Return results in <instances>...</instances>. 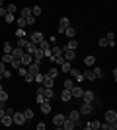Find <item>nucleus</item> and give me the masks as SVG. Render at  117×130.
Returning a JSON list of instances; mask_svg holds the SVG:
<instances>
[{"label":"nucleus","mask_w":117,"mask_h":130,"mask_svg":"<svg viewBox=\"0 0 117 130\" xmlns=\"http://www.w3.org/2000/svg\"><path fill=\"white\" fill-rule=\"evenodd\" d=\"M28 39H29V41H31V43L39 45V43H41V41H43V39H45V35H43V33H41V31H31V33H29V35H28Z\"/></svg>","instance_id":"f257e3e1"},{"label":"nucleus","mask_w":117,"mask_h":130,"mask_svg":"<svg viewBox=\"0 0 117 130\" xmlns=\"http://www.w3.org/2000/svg\"><path fill=\"white\" fill-rule=\"evenodd\" d=\"M82 93H84L82 86H78V84H74V86L70 87V95H72V99H82Z\"/></svg>","instance_id":"f03ea898"},{"label":"nucleus","mask_w":117,"mask_h":130,"mask_svg":"<svg viewBox=\"0 0 117 130\" xmlns=\"http://www.w3.org/2000/svg\"><path fill=\"white\" fill-rule=\"evenodd\" d=\"M12 120H14V124H18V126L25 124V117H23V113H20V111H14V115H12Z\"/></svg>","instance_id":"7ed1b4c3"},{"label":"nucleus","mask_w":117,"mask_h":130,"mask_svg":"<svg viewBox=\"0 0 117 130\" xmlns=\"http://www.w3.org/2000/svg\"><path fill=\"white\" fill-rule=\"evenodd\" d=\"M82 101H86V103H96V93L92 91V89H84Z\"/></svg>","instance_id":"20e7f679"},{"label":"nucleus","mask_w":117,"mask_h":130,"mask_svg":"<svg viewBox=\"0 0 117 130\" xmlns=\"http://www.w3.org/2000/svg\"><path fill=\"white\" fill-rule=\"evenodd\" d=\"M80 111V115H92L94 113V103H86V101H82V107L78 109Z\"/></svg>","instance_id":"39448f33"},{"label":"nucleus","mask_w":117,"mask_h":130,"mask_svg":"<svg viewBox=\"0 0 117 130\" xmlns=\"http://www.w3.org/2000/svg\"><path fill=\"white\" fill-rule=\"evenodd\" d=\"M68 25H70V20H68L67 16H62L61 20H59V29H57V31H59V33L62 35V33H64V29H67Z\"/></svg>","instance_id":"423d86ee"},{"label":"nucleus","mask_w":117,"mask_h":130,"mask_svg":"<svg viewBox=\"0 0 117 130\" xmlns=\"http://www.w3.org/2000/svg\"><path fill=\"white\" fill-rule=\"evenodd\" d=\"M68 74H70V76L74 78V82H78V84H82V82H84V76H82V72L78 70V68H70Z\"/></svg>","instance_id":"0eeeda50"},{"label":"nucleus","mask_w":117,"mask_h":130,"mask_svg":"<svg viewBox=\"0 0 117 130\" xmlns=\"http://www.w3.org/2000/svg\"><path fill=\"white\" fill-rule=\"evenodd\" d=\"M31 62H33V56H31L29 53H23V54H22V58H20V64L28 68V66L31 64Z\"/></svg>","instance_id":"6e6552de"},{"label":"nucleus","mask_w":117,"mask_h":130,"mask_svg":"<svg viewBox=\"0 0 117 130\" xmlns=\"http://www.w3.org/2000/svg\"><path fill=\"white\" fill-rule=\"evenodd\" d=\"M117 120V111L115 109H107L106 111V122H115Z\"/></svg>","instance_id":"1a4fd4ad"},{"label":"nucleus","mask_w":117,"mask_h":130,"mask_svg":"<svg viewBox=\"0 0 117 130\" xmlns=\"http://www.w3.org/2000/svg\"><path fill=\"white\" fill-rule=\"evenodd\" d=\"M62 56H64V60H70V62H72V60L76 58V51H68V49H62Z\"/></svg>","instance_id":"9d476101"},{"label":"nucleus","mask_w":117,"mask_h":130,"mask_svg":"<svg viewBox=\"0 0 117 130\" xmlns=\"http://www.w3.org/2000/svg\"><path fill=\"white\" fill-rule=\"evenodd\" d=\"M39 64H41L39 60H33V62H31V64L28 66V72H29V74H31V76H33V74H37V72H39Z\"/></svg>","instance_id":"9b49d317"},{"label":"nucleus","mask_w":117,"mask_h":130,"mask_svg":"<svg viewBox=\"0 0 117 130\" xmlns=\"http://www.w3.org/2000/svg\"><path fill=\"white\" fill-rule=\"evenodd\" d=\"M64 119H67L64 115H55V117H53V124H55L57 128H61L62 122H64Z\"/></svg>","instance_id":"f8f14e48"},{"label":"nucleus","mask_w":117,"mask_h":130,"mask_svg":"<svg viewBox=\"0 0 117 130\" xmlns=\"http://www.w3.org/2000/svg\"><path fill=\"white\" fill-rule=\"evenodd\" d=\"M84 128L86 130H100V120H90V122L84 124Z\"/></svg>","instance_id":"ddd939ff"},{"label":"nucleus","mask_w":117,"mask_h":130,"mask_svg":"<svg viewBox=\"0 0 117 130\" xmlns=\"http://www.w3.org/2000/svg\"><path fill=\"white\" fill-rule=\"evenodd\" d=\"M70 99H72V95H70V89H67V87H64V89H62V93H61V101H62V103H68Z\"/></svg>","instance_id":"4468645a"},{"label":"nucleus","mask_w":117,"mask_h":130,"mask_svg":"<svg viewBox=\"0 0 117 130\" xmlns=\"http://www.w3.org/2000/svg\"><path fill=\"white\" fill-rule=\"evenodd\" d=\"M23 53H25V51H23L22 47H14L10 54H12V56H14V58H18V60H20V58H22V54H23Z\"/></svg>","instance_id":"2eb2a0df"},{"label":"nucleus","mask_w":117,"mask_h":130,"mask_svg":"<svg viewBox=\"0 0 117 130\" xmlns=\"http://www.w3.org/2000/svg\"><path fill=\"white\" fill-rule=\"evenodd\" d=\"M61 128H64V130H72V128H76V122H74V120H70V119H64V122H62Z\"/></svg>","instance_id":"dca6fc26"},{"label":"nucleus","mask_w":117,"mask_h":130,"mask_svg":"<svg viewBox=\"0 0 117 130\" xmlns=\"http://www.w3.org/2000/svg\"><path fill=\"white\" fill-rule=\"evenodd\" d=\"M0 124H4V126H12V124H14V120H12V115H4V117L0 119Z\"/></svg>","instance_id":"f3484780"},{"label":"nucleus","mask_w":117,"mask_h":130,"mask_svg":"<svg viewBox=\"0 0 117 130\" xmlns=\"http://www.w3.org/2000/svg\"><path fill=\"white\" fill-rule=\"evenodd\" d=\"M62 49H68V51H76V49H78V41H76V39H70V41H68V43L64 45V47H62Z\"/></svg>","instance_id":"a211bd4d"},{"label":"nucleus","mask_w":117,"mask_h":130,"mask_svg":"<svg viewBox=\"0 0 117 130\" xmlns=\"http://www.w3.org/2000/svg\"><path fill=\"white\" fill-rule=\"evenodd\" d=\"M62 35H67V37H70V39H74L76 37V29H74L72 25H68L67 29H64V33H62Z\"/></svg>","instance_id":"6ab92c4d"},{"label":"nucleus","mask_w":117,"mask_h":130,"mask_svg":"<svg viewBox=\"0 0 117 130\" xmlns=\"http://www.w3.org/2000/svg\"><path fill=\"white\" fill-rule=\"evenodd\" d=\"M92 72H94V76H96V80H103V72H101V68H98V66H92Z\"/></svg>","instance_id":"aec40b11"},{"label":"nucleus","mask_w":117,"mask_h":130,"mask_svg":"<svg viewBox=\"0 0 117 130\" xmlns=\"http://www.w3.org/2000/svg\"><path fill=\"white\" fill-rule=\"evenodd\" d=\"M41 86H43V87H53V86H55V78H49L47 74H45V80H43Z\"/></svg>","instance_id":"412c9836"},{"label":"nucleus","mask_w":117,"mask_h":130,"mask_svg":"<svg viewBox=\"0 0 117 130\" xmlns=\"http://www.w3.org/2000/svg\"><path fill=\"white\" fill-rule=\"evenodd\" d=\"M80 117H82V115H80V111H78V109H74V111H70V113H68V119L74 120V122H76Z\"/></svg>","instance_id":"4be33fe9"},{"label":"nucleus","mask_w":117,"mask_h":130,"mask_svg":"<svg viewBox=\"0 0 117 130\" xmlns=\"http://www.w3.org/2000/svg\"><path fill=\"white\" fill-rule=\"evenodd\" d=\"M84 64L88 66V68H92V66L96 64V56H92V54H88V56L84 58Z\"/></svg>","instance_id":"5701e85b"},{"label":"nucleus","mask_w":117,"mask_h":130,"mask_svg":"<svg viewBox=\"0 0 117 130\" xmlns=\"http://www.w3.org/2000/svg\"><path fill=\"white\" fill-rule=\"evenodd\" d=\"M35 49H37V45L31 43V41H28V45L23 47V51H25V53H29V54H33V51H35Z\"/></svg>","instance_id":"b1692460"},{"label":"nucleus","mask_w":117,"mask_h":130,"mask_svg":"<svg viewBox=\"0 0 117 130\" xmlns=\"http://www.w3.org/2000/svg\"><path fill=\"white\" fill-rule=\"evenodd\" d=\"M82 76H84V80H88V82H94V80H96V76H94V72H92V68H88V70L84 72Z\"/></svg>","instance_id":"393cba45"},{"label":"nucleus","mask_w":117,"mask_h":130,"mask_svg":"<svg viewBox=\"0 0 117 130\" xmlns=\"http://www.w3.org/2000/svg\"><path fill=\"white\" fill-rule=\"evenodd\" d=\"M41 113H43V115H49V113H51V101L41 103Z\"/></svg>","instance_id":"a878e982"},{"label":"nucleus","mask_w":117,"mask_h":130,"mask_svg":"<svg viewBox=\"0 0 117 130\" xmlns=\"http://www.w3.org/2000/svg\"><path fill=\"white\" fill-rule=\"evenodd\" d=\"M70 68H72V64H70V60H64V62L61 64V70L64 72V74H68V70H70Z\"/></svg>","instance_id":"bb28decb"},{"label":"nucleus","mask_w":117,"mask_h":130,"mask_svg":"<svg viewBox=\"0 0 117 130\" xmlns=\"http://www.w3.org/2000/svg\"><path fill=\"white\" fill-rule=\"evenodd\" d=\"M47 76H49V78H57V76H59V68H57V66H51L49 72H47Z\"/></svg>","instance_id":"cd10ccee"},{"label":"nucleus","mask_w":117,"mask_h":130,"mask_svg":"<svg viewBox=\"0 0 117 130\" xmlns=\"http://www.w3.org/2000/svg\"><path fill=\"white\" fill-rule=\"evenodd\" d=\"M31 56H33V60H41V58H43V51L37 47V49L33 51V54H31Z\"/></svg>","instance_id":"c85d7f7f"},{"label":"nucleus","mask_w":117,"mask_h":130,"mask_svg":"<svg viewBox=\"0 0 117 130\" xmlns=\"http://www.w3.org/2000/svg\"><path fill=\"white\" fill-rule=\"evenodd\" d=\"M51 53H53V56L57 58V56L62 54V47H51Z\"/></svg>","instance_id":"c756f323"},{"label":"nucleus","mask_w":117,"mask_h":130,"mask_svg":"<svg viewBox=\"0 0 117 130\" xmlns=\"http://www.w3.org/2000/svg\"><path fill=\"white\" fill-rule=\"evenodd\" d=\"M33 80H35V84H43V80H45V74L37 72V74H33Z\"/></svg>","instance_id":"7c9ffc66"},{"label":"nucleus","mask_w":117,"mask_h":130,"mask_svg":"<svg viewBox=\"0 0 117 130\" xmlns=\"http://www.w3.org/2000/svg\"><path fill=\"white\" fill-rule=\"evenodd\" d=\"M23 117H25V120H31L33 119V109H23Z\"/></svg>","instance_id":"2f4dec72"},{"label":"nucleus","mask_w":117,"mask_h":130,"mask_svg":"<svg viewBox=\"0 0 117 130\" xmlns=\"http://www.w3.org/2000/svg\"><path fill=\"white\" fill-rule=\"evenodd\" d=\"M14 33H16V37H18V39H20V37H28V31H23V27H18Z\"/></svg>","instance_id":"473e14b6"},{"label":"nucleus","mask_w":117,"mask_h":130,"mask_svg":"<svg viewBox=\"0 0 117 130\" xmlns=\"http://www.w3.org/2000/svg\"><path fill=\"white\" fill-rule=\"evenodd\" d=\"M4 22H6V23H14V22H16V16H14V14H8V12H6Z\"/></svg>","instance_id":"72a5a7b5"},{"label":"nucleus","mask_w":117,"mask_h":130,"mask_svg":"<svg viewBox=\"0 0 117 130\" xmlns=\"http://www.w3.org/2000/svg\"><path fill=\"white\" fill-rule=\"evenodd\" d=\"M28 41H29L28 37H20V39H18V43H16V47H22V49H23V47L28 45Z\"/></svg>","instance_id":"f704fd0d"},{"label":"nucleus","mask_w":117,"mask_h":130,"mask_svg":"<svg viewBox=\"0 0 117 130\" xmlns=\"http://www.w3.org/2000/svg\"><path fill=\"white\" fill-rule=\"evenodd\" d=\"M12 60H14V56H12L10 53H4V56H2V62H4V64H10Z\"/></svg>","instance_id":"c9c22d12"},{"label":"nucleus","mask_w":117,"mask_h":130,"mask_svg":"<svg viewBox=\"0 0 117 130\" xmlns=\"http://www.w3.org/2000/svg\"><path fill=\"white\" fill-rule=\"evenodd\" d=\"M35 101H37V103H39V105H41V103H45V101H49V99L45 97L43 93H37V95H35Z\"/></svg>","instance_id":"e433bc0d"},{"label":"nucleus","mask_w":117,"mask_h":130,"mask_svg":"<svg viewBox=\"0 0 117 130\" xmlns=\"http://www.w3.org/2000/svg\"><path fill=\"white\" fill-rule=\"evenodd\" d=\"M41 12H43V10H41V6H33V8H31V16L37 18V16H41Z\"/></svg>","instance_id":"4c0bfd02"},{"label":"nucleus","mask_w":117,"mask_h":130,"mask_svg":"<svg viewBox=\"0 0 117 130\" xmlns=\"http://www.w3.org/2000/svg\"><path fill=\"white\" fill-rule=\"evenodd\" d=\"M6 101H8V93H6L4 89H2V91H0V105H4Z\"/></svg>","instance_id":"58836bf2"},{"label":"nucleus","mask_w":117,"mask_h":130,"mask_svg":"<svg viewBox=\"0 0 117 130\" xmlns=\"http://www.w3.org/2000/svg\"><path fill=\"white\" fill-rule=\"evenodd\" d=\"M14 23H16L18 27H25V18H22V16H20V18H18V20H16Z\"/></svg>","instance_id":"ea45409f"},{"label":"nucleus","mask_w":117,"mask_h":130,"mask_svg":"<svg viewBox=\"0 0 117 130\" xmlns=\"http://www.w3.org/2000/svg\"><path fill=\"white\" fill-rule=\"evenodd\" d=\"M2 78H4V80L12 78V68H4V72H2Z\"/></svg>","instance_id":"a19ab883"},{"label":"nucleus","mask_w":117,"mask_h":130,"mask_svg":"<svg viewBox=\"0 0 117 130\" xmlns=\"http://www.w3.org/2000/svg\"><path fill=\"white\" fill-rule=\"evenodd\" d=\"M10 66H12V70H18V68H20L22 64H20V60H18V58H14V60L10 62Z\"/></svg>","instance_id":"79ce46f5"},{"label":"nucleus","mask_w":117,"mask_h":130,"mask_svg":"<svg viewBox=\"0 0 117 130\" xmlns=\"http://www.w3.org/2000/svg\"><path fill=\"white\" fill-rule=\"evenodd\" d=\"M6 12L8 14H16V4H8L6 6Z\"/></svg>","instance_id":"37998d69"},{"label":"nucleus","mask_w":117,"mask_h":130,"mask_svg":"<svg viewBox=\"0 0 117 130\" xmlns=\"http://www.w3.org/2000/svg\"><path fill=\"white\" fill-rule=\"evenodd\" d=\"M106 39H107V43H109V41H115V33H113V31H107L106 33Z\"/></svg>","instance_id":"c03bdc74"},{"label":"nucleus","mask_w":117,"mask_h":130,"mask_svg":"<svg viewBox=\"0 0 117 130\" xmlns=\"http://www.w3.org/2000/svg\"><path fill=\"white\" fill-rule=\"evenodd\" d=\"M31 16V8H23L22 10V18H29Z\"/></svg>","instance_id":"a18cd8bd"},{"label":"nucleus","mask_w":117,"mask_h":130,"mask_svg":"<svg viewBox=\"0 0 117 130\" xmlns=\"http://www.w3.org/2000/svg\"><path fill=\"white\" fill-rule=\"evenodd\" d=\"M74 86V80H70V78H67V80H64V87H67V89H70V87Z\"/></svg>","instance_id":"49530a36"},{"label":"nucleus","mask_w":117,"mask_h":130,"mask_svg":"<svg viewBox=\"0 0 117 130\" xmlns=\"http://www.w3.org/2000/svg\"><path fill=\"white\" fill-rule=\"evenodd\" d=\"M35 23V16H29V18H25V25H33Z\"/></svg>","instance_id":"de8ad7c7"},{"label":"nucleus","mask_w":117,"mask_h":130,"mask_svg":"<svg viewBox=\"0 0 117 130\" xmlns=\"http://www.w3.org/2000/svg\"><path fill=\"white\" fill-rule=\"evenodd\" d=\"M18 72H20V76H25V74H28V68H25V66H20Z\"/></svg>","instance_id":"09e8293b"},{"label":"nucleus","mask_w":117,"mask_h":130,"mask_svg":"<svg viewBox=\"0 0 117 130\" xmlns=\"http://www.w3.org/2000/svg\"><path fill=\"white\" fill-rule=\"evenodd\" d=\"M23 80L28 82V84H31V82H33V76H31V74H29V72H28V74H25V76H23Z\"/></svg>","instance_id":"8fccbe9b"},{"label":"nucleus","mask_w":117,"mask_h":130,"mask_svg":"<svg viewBox=\"0 0 117 130\" xmlns=\"http://www.w3.org/2000/svg\"><path fill=\"white\" fill-rule=\"evenodd\" d=\"M12 49H14V47H12L10 43H4V53H12Z\"/></svg>","instance_id":"3c124183"},{"label":"nucleus","mask_w":117,"mask_h":130,"mask_svg":"<svg viewBox=\"0 0 117 130\" xmlns=\"http://www.w3.org/2000/svg\"><path fill=\"white\" fill-rule=\"evenodd\" d=\"M98 45H100V47H107V39H106V37L100 39V41H98Z\"/></svg>","instance_id":"603ef678"},{"label":"nucleus","mask_w":117,"mask_h":130,"mask_svg":"<svg viewBox=\"0 0 117 130\" xmlns=\"http://www.w3.org/2000/svg\"><path fill=\"white\" fill-rule=\"evenodd\" d=\"M47 128V124H45V122H37V130H45Z\"/></svg>","instance_id":"864d4df0"},{"label":"nucleus","mask_w":117,"mask_h":130,"mask_svg":"<svg viewBox=\"0 0 117 130\" xmlns=\"http://www.w3.org/2000/svg\"><path fill=\"white\" fill-rule=\"evenodd\" d=\"M117 128V120H115V122H109V128H107V130H115Z\"/></svg>","instance_id":"5fc2aeb1"},{"label":"nucleus","mask_w":117,"mask_h":130,"mask_svg":"<svg viewBox=\"0 0 117 130\" xmlns=\"http://www.w3.org/2000/svg\"><path fill=\"white\" fill-rule=\"evenodd\" d=\"M0 16H2V18L6 16V8H4V6H0Z\"/></svg>","instance_id":"6e6d98bb"},{"label":"nucleus","mask_w":117,"mask_h":130,"mask_svg":"<svg viewBox=\"0 0 117 130\" xmlns=\"http://www.w3.org/2000/svg\"><path fill=\"white\" fill-rule=\"evenodd\" d=\"M14 111H16V109H4V113H6V115H14Z\"/></svg>","instance_id":"4d7b16f0"},{"label":"nucleus","mask_w":117,"mask_h":130,"mask_svg":"<svg viewBox=\"0 0 117 130\" xmlns=\"http://www.w3.org/2000/svg\"><path fill=\"white\" fill-rule=\"evenodd\" d=\"M4 68H6V64H4V62H0V74L4 72Z\"/></svg>","instance_id":"13d9d810"},{"label":"nucleus","mask_w":117,"mask_h":130,"mask_svg":"<svg viewBox=\"0 0 117 130\" xmlns=\"http://www.w3.org/2000/svg\"><path fill=\"white\" fill-rule=\"evenodd\" d=\"M2 4H4V0H0V6H2Z\"/></svg>","instance_id":"bf43d9fd"},{"label":"nucleus","mask_w":117,"mask_h":130,"mask_svg":"<svg viewBox=\"0 0 117 130\" xmlns=\"http://www.w3.org/2000/svg\"><path fill=\"white\" fill-rule=\"evenodd\" d=\"M2 80H4V78H2V74H0V82H2Z\"/></svg>","instance_id":"052dcab7"},{"label":"nucleus","mask_w":117,"mask_h":130,"mask_svg":"<svg viewBox=\"0 0 117 130\" xmlns=\"http://www.w3.org/2000/svg\"><path fill=\"white\" fill-rule=\"evenodd\" d=\"M2 89H4V87H2V86H0V91H2Z\"/></svg>","instance_id":"680f3d73"}]
</instances>
